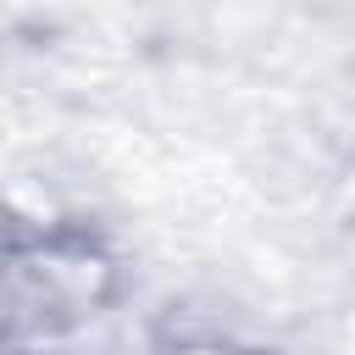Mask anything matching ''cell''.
Returning <instances> with one entry per match:
<instances>
[{
  "label": "cell",
  "instance_id": "1",
  "mask_svg": "<svg viewBox=\"0 0 355 355\" xmlns=\"http://www.w3.org/2000/svg\"><path fill=\"white\" fill-rule=\"evenodd\" d=\"M122 294V261L89 227H22L0 244V305L55 333L100 316Z\"/></svg>",
  "mask_w": 355,
  "mask_h": 355
},
{
  "label": "cell",
  "instance_id": "2",
  "mask_svg": "<svg viewBox=\"0 0 355 355\" xmlns=\"http://www.w3.org/2000/svg\"><path fill=\"white\" fill-rule=\"evenodd\" d=\"M144 355H266L233 333H211V327H189V333H161Z\"/></svg>",
  "mask_w": 355,
  "mask_h": 355
}]
</instances>
